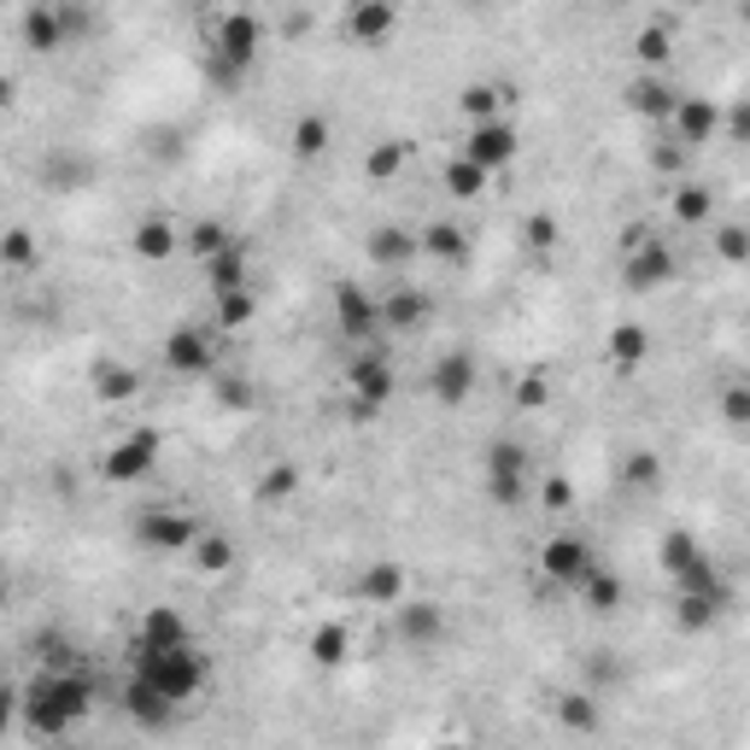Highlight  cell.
Here are the masks:
<instances>
[{
  "instance_id": "6da1fadb",
  "label": "cell",
  "mask_w": 750,
  "mask_h": 750,
  "mask_svg": "<svg viewBox=\"0 0 750 750\" xmlns=\"http://www.w3.org/2000/svg\"><path fill=\"white\" fill-rule=\"evenodd\" d=\"M89 709H94V686H89V674H82V669H42L19 692V715L30 721V732H42V739L71 732Z\"/></svg>"
},
{
  "instance_id": "7a4b0ae2",
  "label": "cell",
  "mask_w": 750,
  "mask_h": 750,
  "mask_svg": "<svg viewBox=\"0 0 750 750\" xmlns=\"http://www.w3.org/2000/svg\"><path fill=\"white\" fill-rule=\"evenodd\" d=\"M135 674L147 680V686H159L170 704H188V697H200L206 692V680H212V662L200 657V645H182V651H164V657H135Z\"/></svg>"
},
{
  "instance_id": "3957f363",
  "label": "cell",
  "mask_w": 750,
  "mask_h": 750,
  "mask_svg": "<svg viewBox=\"0 0 750 750\" xmlns=\"http://www.w3.org/2000/svg\"><path fill=\"white\" fill-rule=\"evenodd\" d=\"M259 42H264V24L252 12H229L217 24V42H212V77L217 82H241V71L259 59Z\"/></svg>"
},
{
  "instance_id": "277c9868",
  "label": "cell",
  "mask_w": 750,
  "mask_h": 750,
  "mask_svg": "<svg viewBox=\"0 0 750 750\" xmlns=\"http://www.w3.org/2000/svg\"><path fill=\"white\" fill-rule=\"evenodd\" d=\"M527 469H534V457H527L522 440H492L487 446V492H492V504H504V510H516L522 504V492H527Z\"/></svg>"
},
{
  "instance_id": "5b68a950",
  "label": "cell",
  "mask_w": 750,
  "mask_h": 750,
  "mask_svg": "<svg viewBox=\"0 0 750 750\" xmlns=\"http://www.w3.org/2000/svg\"><path fill=\"white\" fill-rule=\"evenodd\" d=\"M182 645H194V634H188V622H182V610L152 604V610H141V622H135L129 657H164V651H182Z\"/></svg>"
},
{
  "instance_id": "8992f818",
  "label": "cell",
  "mask_w": 750,
  "mask_h": 750,
  "mask_svg": "<svg viewBox=\"0 0 750 750\" xmlns=\"http://www.w3.org/2000/svg\"><path fill=\"white\" fill-rule=\"evenodd\" d=\"M200 534L206 527H200V516H188V510H141V522H135V539L147 552H194Z\"/></svg>"
},
{
  "instance_id": "52a82bcc",
  "label": "cell",
  "mask_w": 750,
  "mask_h": 750,
  "mask_svg": "<svg viewBox=\"0 0 750 750\" xmlns=\"http://www.w3.org/2000/svg\"><path fill=\"white\" fill-rule=\"evenodd\" d=\"M159 464V434L152 429H135V434H124L117 440V446L106 452V464H100V475H106V481H141V475Z\"/></svg>"
},
{
  "instance_id": "ba28073f",
  "label": "cell",
  "mask_w": 750,
  "mask_h": 750,
  "mask_svg": "<svg viewBox=\"0 0 750 750\" xmlns=\"http://www.w3.org/2000/svg\"><path fill=\"white\" fill-rule=\"evenodd\" d=\"M516 124H504V117H487V124H475L469 129V141H464V152L457 159H469L475 170H499V164H510L516 159Z\"/></svg>"
},
{
  "instance_id": "9c48e42d",
  "label": "cell",
  "mask_w": 750,
  "mask_h": 750,
  "mask_svg": "<svg viewBox=\"0 0 750 750\" xmlns=\"http://www.w3.org/2000/svg\"><path fill=\"white\" fill-rule=\"evenodd\" d=\"M164 364L177 375H212L217 370V346L206 329H188V322H177V329L164 334Z\"/></svg>"
},
{
  "instance_id": "30bf717a",
  "label": "cell",
  "mask_w": 750,
  "mask_h": 750,
  "mask_svg": "<svg viewBox=\"0 0 750 750\" xmlns=\"http://www.w3.org/2000/svg\"><path fill=\"white\" fill-rule=\"evenodd\" d=\"M334 322H340V334L370 340L375 329H382V299L364 294L357 282H340V287H334Z\"/></svg>"
},
{
  "instance_id": "8fae6325",
  "label": "cell",
  "mask_w": 750,
  "mask_h": 750,
  "mask_svg": "<svg viewBox=\"0 0 750 750\" xmlns=\"http://www.w3.org/2000/svg\"><path fill=\"white\" fill-rule=\"evenodd\" d=\"M539 569H545V581L581 587V581H587V569H592V552H587V539H575V534H557V539H545V552H539Z\"/></svg>"
},
{
  "instance_id": "7c38bea8",
  "label": "cell",
  "mask_w": 750,
  "mask_h": 750,
  "mask_svg": "<svg viewBox=\"0 0 750 750\" xmlns=\"http://www.w3.org/2000/svg\"><path fill=\"white\" fill-rule=\"evenodd\" d=\"M124 715L135 727H147V732H164L170 721H177V704L159 692V686H147L141 674H129V686H124Z\"/></svg>"
},
{
  "instance_id": "4fadbf2b",
  "label": "cell",
  "mask_w": 750,
  "mask_h": 750,
  "mask_svg": "<svg viewBox=\"0 0 750 750\" xmlns=\"http://www.w3.org/2000/svg\"><path fill=\"white\" fill-rule=\"evenodd\" d=\"M662 282H674V252L651 235V241L634 247V259H627V287H634V294H651Z\"/></svg>"
},
{
  "instance_id": "5bb4252c",
  "label": "cell",
  "mask_w": 750,
  "mask_h": 750,
  "mask_svg": "<svg viewBox=\"0 0 750 750\" xmlns=\"http://www.w3.org/2000/svg\"><path fill=\"white\" fill-rule=\"evenodd\" d=\"M346 382L357 394V411H382V405L394 399V364H387V357H357Z\"/></svg>"
},
{
  "instance_id": "9a60e30c",
  "label": "cell",
  "mask_w": 750,
  "mask_h": 750,
  "mask_svg": "<svg viewBox=\"0 0 750 750\" xmlns=\"http://www.w3.org/2000/svg\"><path fill=\"white\" fill-rule=\"evenodd\" d=\"M429 387H434L440 405H469V394H475V357H469V352H446V357L434 364Z\"/></svg>"
},
{
  "instance_id": "2e32d148",
  "label": "cell",
  "mask_w": 750,
  "mask_h": 750,
  "mask_svg": "<svg viewBox=\"0 0 750 750\" xmlns=\"http://www.w3.org/2000/svg\"><path fill=\"white\" fill-rule=\"evenodd\" d=\"M709 135H715V100H704V94L674 100V141L697 147V141H709Z\"/></svg>"
},
{
  "instance_id": "e0dca14e",
  "label": "cell",
  "mask_w": 750,
  "mask_h": 750,
  "mask_svg": "<svg viewBox=\"0 0 750 750\" xmlns=\"http://www.w3.org/2000/svg\"><path fill=\"white\" fill-rule=\"evenodd\" d=\"M399 639L405 645H440L446 639V610L440 604H399Z\"/></svg>"
},
{
  "instance_id": "ac0fdd59",
  "label": "cell",
  "mask_w": 750,
  "mask_h": 750,
  "mask_svg": "<svg viewBox=\"0 0 750 750\" xmlns=\"http://www.w3.org/2000/svg\"><path fill=\"white\" fill-rule=\"evenodd\" d=\"M24 47L30 54H54V47H65L59 7H24Z\"/></svg>"
},
{
  "instance_id": "d6986e66",
  "label": "cell",
  "mask_w": 750,
  "mask_h": 750,
  "mask_svg": "<svg viewBox=\"0 0 750 750\" xmlns=\"http://www.w3.org/2000/svg\"><path fill=\"white\" fill-rule=\"evenodd\" d=\"M429 294H417V287H399V294H387L382 299V329H417V322H429Z\"/></svg>"
},
{
  "instance_id": "ffe728a7",
  "label": "cell",
  "mask_w": 750,
  "mask_h": 750,
  "mask_svg": "<svg viewBox=\"0 0 750 750\" xmlns=\"http://www.w3.org/2000/svg\"><path fill=\"white\" fill-rule=\"evenodd\" d=\"M206 276H212V294H217V299H224V294H241V287H247V247L229 241L217 259H206Z\"/></svg>"
},
{
  "instance_id": "44dd1931",
  "label": "cell",
  "mask_w": 750,
  "mask_h": 750,
  "mask_svg": "<svg viewBox=\"0 0 750 750\" xmlns=\"http://www.w3.org/2000/svg\"><path fill=\"white\" fill-rule=\"evenodd\" d=\"M627 106H634L639 117H674V89L662 77L645 71V77L627 82Z\"/></svg>"
},
{
  "instance_id": "7402d4cb",
  "label": "cell",
  "mask_w": 750,
  "mask_h": 750,
  "mask_svg": "<svg viewBox=\"0 0 750 750\" xmlns=\"http://www.w3.org/2000/svg\"><path fill=\"white\" fill-rule=\"evenodd\" d=\"M394 24H399V12H394V7H382V0H357V7L346 12V30H352L357 42H382Z\"/></svg>"
},
{
  "instance_id": "603a6c76",
  "label": "cell",
  "mask_w": 750,
  "mask_h": 750,
  "mask_svg": "<svg viewBox=\"0 0 750 750\" xmlns=\"http://www.w3.org/2000/svg\"><path fill=\"white\" fill-rule=\"evenodd\" d=\"M417 252H429V259H446V264H457V259H469V235L457 229V224H429L417 235Z\"/></svg>"
},
{
  "instance_id": "cb8c5ba5",
  "label": "cell",
  "mask_w": 750,
  "mask_h": 750,
  "mask_svg": "<svg viewBox=\"0 0 750 750\" xmlns=\"http://www.w3.org/2000/svg\"><path fill=\"white\" fill-rule=\"evenodd\" d=\"M581 592H587V604L599 610V616H610V610H622V599H627L622 575H610L604 562H592V569H587V581H581Z\"/></svg>"
},
{
  "instance_id": "d4e9b609",
  "label": "cell",
  "mask_w": 750,
  "mask_h": 750,
  "mask_svg": "<svg viewBox=\"0 0 750 750\" xmlns=\"http://www.w3.org/2000/svg\"><path fill=\"white\" fill-rule=\"evenodd\" d=\"M357 592H364L370 604H399L405 599V569H399V562H375V569H364Z\"/></svg>"
},
{
  "instance_id": "484cf974",
  "label": "cell",
  "mask_w": 750,
  "mask_h": 750,
  "mask_svg": "<svg viewBox=\"0 0 750 750\" xmlns=\"http://www.w3.org/2000/svg\"><path fill=\"white\" fill-rule=\"evenodd\" d=\"M94 394L106 405H124V399L141 394V375H135L129 364H94Z\"/></svg>"
},
{
  "instance_id": "4316f807",
  "label": "cell",
  "mask_w": 750,
  "mask_h": 750,
  "mask_svg": "<svg viewBox=\"0 0 750 750\" xmlns=\"http://www.w3.org/2000/svg\"><path fill=\"white\" fill-rule=\"evenodd\" d=\"M370 259L387 264V270H399L405 259H417V235L411 229H375L370 235Z\"/></svg>"
},
{
  "instance_id": "83f0119b",
  "label": "cell",
  "mask_w": 750,
  "mask_h": 750,
  "mask_svg": "<svg viewBox=\"0 0 750 750\" xmlns=\"http://www.w3.org/2000/svg\"><path fill=\"white\" fill-rule=\"evenodd\" d=\"M89 177H94V159H82V152H54V159H42L47 188H82Z\"/></svg>"
},
{
  "instance_id": "f1b7e54d",
  "label": "cell",
  "mask_w": 750,
  "mask_h": 750,
  "mask_svg": "<svg viewBox=\"0 0 750 750\" xmlns=\"http://www.w3.org/2000/svg\"><path fill=\"white\" fill-rule=\"evenodd\" d=\"M645 352H651L645 322H622V329H610V364H616V370H634Z\"/></svg>"
},
{
  "instance_id": "f546056e",
  "label": "cell",
  "mask_w": 750,
  "mask_h": 750,
  "mask_svg": "<svg viewBox=\"0 0 750 750\" xmlns=\"http://www.w3.org/2000/svg\"><path fill=\"white\" fill-rule=\"evenodd\" d=\"M229 241H235V235H229L224 224H217V217H200V224H188V229H182V247L194 252V259H217V252H224Z\"/></svg>"
},
{
  "instance_id": "4dcf8cb0",
  "label": "cell",
  "mask_w": 750,
  "mask_h": 750,
  "mask_svg": "<svg viewBox=\"0 0 750 750\" xmlns=\"http://www.w3.org/2000/svg\"><path fill=\"white\" fill-rule=\"evenodd\" d=\"M177 247H182V235L170 229V224H159V217H147V224L135 229V252H141V259H152V264H164Z\"/></svg>"
},
{
  "instance_id": "1f68e13d",
  "label": "cell",
  "mask_w": 750,
  "mask_h": 750,
  "mask_svg": "<svg viewBox=\"0 0 750 750\" xmlns=\"http://www.w3.org/2000/svg\"><path fill=\"white\" fill-rule=\"evenodd\" d=\"M346 627L340 622H329V627H317L311 634V662H322V669H340V662H346Z\"/></svg>"
},
{
  "instance_id": "d6a6232c",
  "label": "cell",
  "mask_w": 750,
  "mask_h": 750,
  "mask_svg": "<svg viewBox=\"0 0 750 750\" xmlns=\"http://www.w3.org/2000/svg\"><path fill=\"white\" fill-rule=\"evenodd\" d=\"M229 562H235V545H229L224 534H200V539H194V569H200V575H224Z\"/></svg>"
},
{
  "instance_id": "836d02e7",
  "label": "cell",
  "mask_w": 750,
  "mask_h": 750,
  "mask_svg": "<svg viewBox=\"0 0 750 750\" xmlns=\"http://www.w3.org/2000/svg\"><path fill=\"white\" fill-rule=\"evenodd\" d=\"M657 557H662V569H669V575H680L686 562L704 557V545H697L686 527H674V534H662V552H657Z\"/></svg>"
},
{
  "instance_id": "e575fe53",
  "label": "cell",
  "mask_w": 750,
  "mask_h": 750,
  "mask_svg": "<svg viewBox=\"0 0 750 750\" xmlns=\"http://www.w3.org/2000/svg\"><path fill=\"white\" fill-rule=\"evenodd\" d=\"M322 147H329V117H322V112H305L299 124H294V152H299V159H317Z\"/></svg>"
},
{
  "instance_id": "d590c367",
  "label": "cell",
  "mask_w": 750,
  "mask_h": 750,
  "mask_svg": "<svg viewBox=\"0 0 750 750\" xmlns=\"http://www.w3.org/2000/svg\"><path fill=\"white\" fill-rule=\"evenodd\" d=\"M557 721L569 727V732H592V727H599V704H592L587 692H569V697L557 704Z\"/></svg>"
},
{
  "instance_id": "8d00e7d4",
  "label": "cell",
  "mask_w": 750,
  "mask_h": 750,
  "mask_svg": "<svg viewBox=\"0 0 750 750\" xmlns=\"http://www.w3.org/2000/svg\"><path fill=\"white\" fill-rule=\"evenodd\" d=\"M709 212H715L709 188H697V182H686V188H674V217H680V224H704Z\"/></svg>"
},
{
  "instance_id": "74e56055",
  "label": "cell",
  "mask_w": 750,
  "mask_h": 750,
  "mask_svg": "<svg viewBox=\"0 0 750 750\" xmlns=\"http://www.w3.org/2000/svg\"><path fill=\"white\" fill-rule=\"evenodd\" d=\"M481 188H487V170H475L469 159H452L446 164V194L452 200H475Z\"/></svg>"
},
{
  "instance_id": "f35d334b",
  "label": "cell",
  "mask_w": 750,
  "mask_h": 750,
  "mask_svg": "<svg viewBox=\"0 0 750 750\" xmlns=\"http://www.w3.org/2000/svg\"><path fill=\"white\" fill-rule=\"evenodd\" d=\"M0 264L30 270V264H36V235H30V229H7V235H0Z\"/></svg>"
},
{
  "instance_id": "ab89813d",
  "label": "cell",
  "mask_w": 750,
  "mask_h": 750,
  "mask_svg": "<svg viewBox=\"0 0 750 750\" xmlns=\"http://www.w3.org/2000/svg\"><path fill=\"white\" fill-rule=\"evenodd\" d=\"M405 152H411V147H405V141H382V147H370V159H364V170H370L375 182H387V177H399Z\"/></svg>"
},
{
  "instance_id": "60d3db41",
  "label": "cell",
  "mask_w": 750,
  "mask_h": 750,
  "mask_svg": "<svg viewBox=\"0 0 750 750\" xmlns=\"http://www.w3.org/2000/svg\"><path fill=\"white\" fill-rule=\"evenodd\" d=\"M727 604H709V599H686V592H680V627H686V634H697V627H709L715 616H721Z\"/></svg>"
},
{
  "instance_id": "b9f144b4",
  "label": "cell",
  "mask_w": 750,
  "mask_h": 750,
  "mask_svg": "<svg viewBox=\"0 0 750 750\" xmlns=\"http://www.w3.org/2000/svg\"><path fill=\"white\" fill-rule=\"evenodd\" d=\"M241 322H252V294H247V287L217 299V329H241Z\"/></svg>"
},
{
  "instance_id": "7bdbcfd3",
  "label": "cell",
  "mask_w": 750,
  "mask_h": 750,
  "mask_svg": "<svg viewBox=\"0 0 750 750\" xmlns=\"http://www.w3.org/2000/svg\"><path fill=\"white\" fill-rule=\"evenodd\" d=\"M252 382H241V375H217V405H229V411H252Z\"/></svg>"
},
{
  "instance_id": "ee69618b",
  "label": "cell",
  "mask_w": 750,
  "mask_h": 750,
  "mask_svg": "<svg viewBox=\"0 0 750 750\" xmlns=\"http://www.w3.org/2000/svg\"><path fill=\"white\" fill-rule=\"evenodd\" d=\"M492 106H499V89H487V82H475V89H464V117H475V124H487Z\"/></svg>"
},
{
  "instance_id": "f6af8a7d",
  "label": "cell",
  "mask_w": 750,
  "mask_h": 750,
  "mask_svg": "<svg viewBox=\"0 0 750 750\" xmlns=\"http://www.w3.org/2000/svg\"><path fill=\"white\" fill-rule=\"evenodd\" d=\"M715 247H721L727 264H745V259H750V241H745L739 224H721V229H715Z\"/></svg>"
},
{
  "instance_id": "bcb514c9",
  "label": "cell",
  "mask_w": 750,
  "mask_h": 750,
  "mask_svg": "<svg viewBox=\"0 0 750 750\" xmlns=\"http://www.w3.org/2000/svg\"><path fill=\"white\" fill-rule=\"evenodd\" d=\"M294 487H299V469H294V464H276V469L264 475V487H259V492H264V499H287Z\"/></svg>"
},
{
  "instance_id": "7dc6e473",
  "label": "cell",
  "mask_w": 750,
  "mask_h": 750,
  "mask_svg": "<svg viewBox=\"0 0 750 750\" xmlns=\"http://www.w3.org/2000/svg\"><path fill=\"white\" fill-rule=\"evenodd\" d=\"M527 247H534V252H552L557 247V217H527Z\"/></svg>"
},
{
  "instance_id": "c3c4849f",
  "label": "cell",
  "mask_w": 750,
  "mask_h": 750,
  "mask_svg": "<svg viewBox=\"0 0 750 750\" xmlns=\"http://www.w3.org/2000/svg\"><path fill=\"white\" fill-rule=\"evenodd\" d=\"M639 59L645 65H662V59H669V30H645V36H639Z\"/></svg>"
},
{
  "instance_id": "681fc988",
  "label": "cell",
  "mask_w": 750,
  "mask_h": 750,
  "mask_svg": "<svg viewBox=\"0 0 750 750\" xmlns=\"http://www.w3.org/2000/svg\"><path fill=\"white\" fill-rule=\"evenodd\" d=\"M627 481H634V487H657V457L651 452H634V457H627Z\"/></svg>"
},
{
  "instance_id": "f907efd6",
  "label": "cell",
  "mask_w": 750,
  "mask_h": 750,
  "mask_svg": "<svg viewBox=\"0 0 750 750\" xmlns=\"http://www.w3.org/2000/svg\"><path fill=\"white\" fill-rule=\"evenodd\" d=\"M721 411H727V422H732V429H745V422H750V394H745V387H732Z\"/></svg>"
},
{
  "instance_id": "816d5d0a",
  "label": "cell",
  "mask_w": 750,
  "mask_h": 750,
  "mask_svg": "<svg viewBox=\"0 0 750 750\" xmlns=\"http://www.w3.org/2000/svg\"><path fill=\"white\" fill-rule=\"evenodd\" d=\"M569 499H575V487L562 481V475H552V481H545V510H569Z\"/></svg>"
},
{
  "instance_id": "f5cc1de1",
  "label": "cell",
  "mask_w": 750,
  "mask_h": 750,
  "mask_svg": "<svg viewBox=\"0 0 750 750\" xmlns=\"http://www.w3.org/2000/svg\"><path fill=\"white\" fill-rule=\"evenodd\" d=\"M12 715H19V692H12V686H0V739H7Z\"/></svg>"
},
{
  "instance_id": "db71d44e",
  "label": "cell",
  "mask_w": 750,
  "mask_h": 750,
  "mask_svg": "<svg viewBox=\"0 0 750 750\" xmlns=\"http://www.w3.org/2000/svg\"><path fill=\"white\" fill-rule=\"evenodd\" d=\"M516 399L527 405V411H534V405H545V382H539V375H527V382L516 387Z\"/></svg>"
},
{
  "instance_id": "11a10c76",
  "label": "cell",
  "mask_w": 750,
  "mask_h": 750,
  "mask_svg": "<svg viewBox=\"0 0 750 750\" xmlns=\"http://www.w3.org/2000/svg\"><path fill=\"white\" fill-rule=\"evenodd\" d=\"M7 100H12V77L0 71V106H7Z\"/></svg>"
},
{
  "instance_id": "9f6ffc18",
  "label": "cell",
  "mask_w": 750,
  "mask_h": 750,
  "mask_svg": "<svg viewBox=\"0 0 750 750\" xmlns=\"http://www.w3.org/2000/svg\"><path fill=\"white\" fill-rule=\"evenodd\" d=\"M440 750H464V745H440Z\"/></svg>"
}]
</instances>
